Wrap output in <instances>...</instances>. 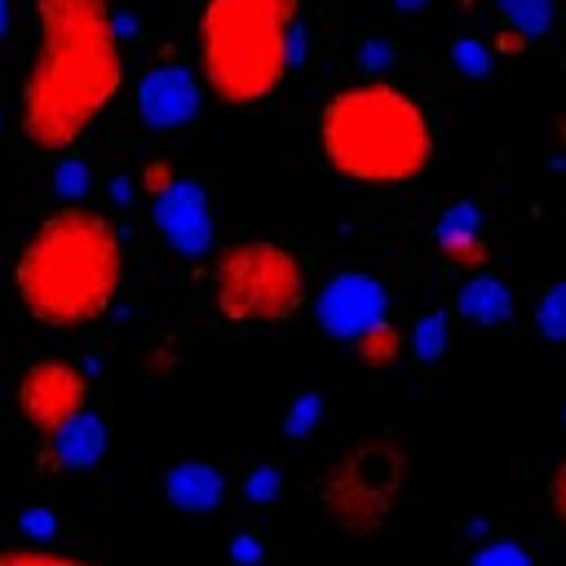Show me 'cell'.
<instances>
[{
	"label": "cell",
	"mask_w": 566,
	"mask_h": 566,
	"mask_svg": "<svg viewBox=\"0 0 566 566\" xmlns=\"http://www.w3.org/2000/svg\"><path fill=\"white\" fill-rule=\"evenodd\" d=\"M35 53L22 80V137L44 150H71L124 84L119 22L111 0H31Z\"/></svg>",
	"instance_id": "cell-1"
},
{
	"label": "cell",
	"mask_w": 566,
	"mask_h": 566,
	"mask_svg": "<svg viewBox=\"0 0 566 566\" xmlns=\"http://www.w3.org/2000/svg\"><path fill=\"white\" fill-rule=\"evenodd\" d=\"M124 283L119 226L84 203L49 212L13 261V292L27 318L53 332L97 323Z\"/></svg>",
	"instance_id": "cell-2"
},
{
	"label": "cell",
	"mask_w": 566,
	"mask_h": 566,
	"mask_svg": "<svg viewBox=\"0 0 566 566\" xmlns=\"http://www.w3.org/2000/svg\"><path fill=\"white\" fill-rule=\"evenodd\" d=\"M323 159L358 186H402L433 164L429 111L389 80L336 88L318 111Z\"/></svg>",
	"instance_id": "cell-3"
},
{
	"label": "cell",
	"mask_w": 566,
	"mask_h": 566,
	"mask_svg": "<svg viewBox=\"0 0 566 566\" xmlns=\"http://www.w3.org/2000/svg\"><path fill=\"white\" fill-rule=\"evenodd\" d=\"M296 0H203L199 71L217 102H265L296 57Z\"/></svg>",
	"instance_id": "cell-4"
},
{
	"label": "cell",
	"mask_w": 566,
	"mask_h": 566,
	"mask_svg": "<svg viewBox=\"0 0 566 566\" xmlns=\"http://www.w3.org/2000/svg\"><path fill=\"white\" fill-rule=\"evenodd\" d=\"M212 305L234 327L287 323L305 305V265L274 239H239L212 261Z\"/></svg>",
	"instance_id": "cell-5"
},
{
	"label": "cell",
	"mask_w": 566,
	"mask_h": 566,
	"mask_svg": "<svg viewBox=\"0 0 566 566\" xmlns=\"http://www.w3.org/2000/svg\"><path fill=\"white\" fill-rule=\"evenodd\" d=\"M407 482V460L389 442H358L349 447L318 482V504L336 526L349 535H376L402 495Z\"/></svg>",
	"instance_id": "cell-6"
},
{
	"label": "cell",
	"mask_w": 566,
	"mask_h": 566,
	"mask_svg": "<svg viewBox=\"0 0 566 566\" xmlns=\"http://www.w3.org/2000/svg\"><path fill=\"white\" fill-rule=\"evenodd\" d=\"M13 402L40 438H53L66 420L88 411V376L66 358H40L22 367L13 385Z\"/></svg>",
	"instance_id": "cell-7"
},
{
	"label": "cell",
	"mask_w": 566,
	"mask_h": 566,
	"mask_svg": "<svg viewBox=\"0 0 566 566\" xmlns=\"http://www.w3.org/2000/svg\"><path fill=\"white\" fill-rule=\"evenodd\" d=\"M318 327L336 340H358L367 327L385 323L389 314V296L380 287V279L371 274H358V270H345L336 274L323 292H318Z\"/></svg>",
	"instance_id": "cell-8"
},
{
	"label": "cell",
	"mask_w": 566,
	"mask_h": 566,
	"mask_svg": "<svg viewBox=\"0 0 566 566\" xmlns=\"http://www.w3.org/2000/svg\"><path fill=\"white\" fill-rule=\"evenodd\" d=\"M199 102H203V88H199L195 71L181 66V62H159L137 84V115L150 128H181V124H190L199 115Z\"/></svg>",
	"instance_id": "cell-9"
},
{
	"label": "cell",
	"mask_w": 566,
	"mask_h": 566,
	"mask_svg": "<svg viewBox=\"0 0 566 566\" xmlns=\"http://www.w3.org/2000/svg\"><path fill=\"white\" fill-rule=\"evenodd\" d=\"M155 226H159V234H164L181 256H203V252L212 248V212H208L203 186L177 177V181L155 199Z\"/></svg>",
	"instance_id": "cell-10"
},
{
	"label": "cell",
	"mask_w": 566,
	"mask_h": 566,
	"mask_svg": "<svg viewBox=\"0 0 566 566\" xmlns=\"http://www.w3.org/2000/svg\"><path fill=\"white\" fill-rule=\"evenodd\" d=\"M102 451H106V424L97 411H80L53 438H44V460H53V469H93Z\"/></svg>",
	"instance_id": "cell-11"
},
{
	"label": "cell",
	"mask_w": 566,
	"mask_h": 566,
	"mask_svg": "<svg viewBox=\"0 0 566 566\" xmlns=\"http://www.w3.org/2000/svg\"><path fill=\"white\" fill-rule=\"evenodd\" d=\"M164 491H168V500H172L177 509L208 513V509L221 504V495H226V478H221L208 460H181V464L168 469Z\"/></svg>",
	"instance_id": "cell-12"
},
{
	"label": "cell",
	"mask_w": 566,
	"mask_h": 566,
	"mask_svg": "<svg viewBox=\"0 0 566 566\" xmlns=\"http://www.w3.org/2000/svg\"><path fill=\"white\" fill-rule=\"evenodd\" d=\"M455 314L469 318V323H482V327H500L513 318V292L495 279V274H469L455 292Z\"/></svg>",
	"instance_id": "cell-13"
},
{
	"label": "cell",
	"mask_w": 566,
	"mask_h": 566,
	"mask_svg": "<svg viewBox=\"0 0 566 566\" xmlns=\"http://www.w3.org/2000/svg\"><path fill=\"white\" fill-rule=\"evenodd\" d=\"M354 354H358V363L363 367H371V371H385V367H394L398 358H402V332H398V323H376V327H367L358 340H354Z\"/></svg>",
	"instance_id": "cell-14"
},
{
	"label": "cell",
	"mask_w": 566,
	"mask_h": 566,
	"mask_svg": "<svg viewBox=\"0 0 566 566\" xmlns=\"http://www.w3.org/2000/svg\"><path fill=\"white\" fill-rule=\"evenodd\" d=\"M500 22L526 31V35H544L553 22V0H495Z\"/></svg>",
	"instance_id": "cell-15"
},
{
	"label": "cell",
	"mask_w": 566,
	"mask_h": 566,
	"mask_svg": "<svg viewBox=\"0 0 566 566\" xmlns=\"http://www.w3.org/2000/svg\"><path fill=\"white\" fill-rule=\"evenodd\" d=\"M535 332L548 336V340H557V345H566V279L553 283L539 296V305H535Z\"/></svg>",
	"instance_id": "cell-16"
},
{
	"label": "cell",
	"mask_w": 566,
	"mask_h": 566,
	"mask_svg": "<svg viewBox=\"0 0 566 566\" xmlns=\"http://www.w3.org/2000/svg\"><path fill=\"white\" fill-rule=\"evenodd\" d=\"M0 566H102V562L62 548H0Z\"/></svg>",
	"instance_id": "cell-17"
},
{
	"label": "cell",
	"mask_w": 566,
	"mask_h": 566,
	"mask_svg": "<svg viewBox=\"0 0 566 566\" xmlns=\"http://www.w3.org/2000/svg\"><path fill=\"white\" fill-rule=\"evenodd\" d=\"M438 248H442V256H447L451 265H460V270H469V274H482V270L491 265V248H486V239H482V234L442 239Z\"/></svg>",
	"instance_id": "cell-18"
},
{
	"label": "cell",
	"mask_w": 566,
	"mask_h": 566,
	"mask_svg": "<svg viewBox=\"0 0 566 566\" xmlns=\"http://www.w3.org/2000/svg\"><path fill=\"white\" fill-rule=\"evenodd\" d=\"M411 345H416V354H420L424 363H433V358L442 354V345H447V318H442V314H424V318L416 323V332H411Z\"/></svg>",
	"instance_id": "cell-19"
},
{
	"label": "cell",
	"mask_w": 566,
	"mask_h": 566,
	"mask_svg": "<svg viewBox=\"0 0 566 566\" xmlns=\"http://www.w3.org/2000/svg\"><path fill=\"white\" fill-rule=\"evenodd\" d=\"M478 221H482V212L473 208V203H455L442 221H438V243L442 239H464V234H478Z\"/></svg>",
	"instance_id": "cell-20"
},
{
	"label": "cell",
	"mask_w": 566,
	"mask_h": 566,
	"mask_svg": "<svg viewBox=\"0 0 566 566\" xmlns=\"http://www.w3.org/2000/svg\"><path fill=\"white\" fill-rule=\"evenodd\" d=\"M279 486H283L279 469H274V464H261V469H252V473H248V482H243V495H248L252 504H270V500L279 495Z\"/></svg>",
	"instance_id": "cell-21"
},
{
	"label": "cell",
	"mask_w": 566,
	"mask_h": 566,
	"mask_svg": "<svg viewBox=\"0 0 566 566\" xmlns=\"http://www.w3.org/2000/svg\"><path fill=\"white\" fill-rule=\"evenodd\" d=\"M473 566H531V557H526V548H522V544H509V539H500V544H486V548H478Z\"/></svg>",
	"instance_id": "cell-22"
},
{
	"label": "cell",
	"mask_w": 566,
	"mask_h": 566,
	"mask_svg": "<svg viewBox=\"0 0 566 566\" xmlns=\"http://www.w3.org/2000/svg\"><path fill=\"white\" fill-rule=\"evenodd\" d=\"M318 411H323V398H318V394H301V398L292 402V411H287V433H292V438H296V433H310Z\"/></svg>",
	"instance_id": "cell-23"
},
{
	"label": "cell",
	"mask_w": 566,
	"mask_h": 566,
	"mask_svg": "<svg viewBox=\"0 0 566 566\" xmlns=\"http://www.w3.org/2000/svg\"><path fill=\"white\" fill-rule=\"evenodd\" d=\"M455 62L464 75H486V49L478 40H460L455 44Z\"/></svg>",
	"instance_id": "cell-24"
},
{
	"label": "cell",
	"mask_w": 566,
	"mask_h": 566,
	"mask_svg": "<svg viewBox=\"0 0 566 566\" xmlns=\"http://www.w3.org/2000/svg\"><path fill=\"white\" fill-rule=\"evenodd\" d=\"M57 190H62V195H84V190H88V168L75 164V159H66V164L57 168Z\"/></svg>",
	"instance_id": "cell-25"
},
{
	"label": "cell",
	"mask_w": 566,
	"mask_h": 566,
	"mask_svg": "<svg viewBox=\"0 0 566 566\" xmlns=\"http://www.w3.org/2000/svg\"><path fill=\"white\" fill-rule=\"evenodd\" d=\"M548 509H553V517L566 526V460L553 469V478H548Z\"/></svg>",
	"instance_id": "cell-26"
},
{
	"label": "cell",
	"mask_w": 566,
	"mask_h": 566,
	"mask_svg": "<svg viewBox=\"0 0 566 566\" xmlns=\"http://www.w3.org/2000/svg\"><path fill=\"white\" fill-rule=\"evenodd\" d=\"M172 181H177V177H172V168H168V164H146V172H142V190H146L150 199H159Z\"/></svg>",
	"instance_id": "cell-27"
},
{
	"label": "cell",
	"mask_w": 566,
	"mask_h": 566,
	"mask_svg": "<svg viewBox=\"0 0 566 566\" xmlns=\"http://www.w3.org/2000/svg\"><path fill=\"white\" fill-rule=\"evenodd\" d=\"M526 44H531L526 31H517V27H509V22L495 27V53H526Z\"/></svg>",
	"instance_id": "cell-28"
},
{
	"label": "cell",
	"mask_w": 566,
	"mask_h": 566,
	"mask_svg": "<svg viewBox=\"0 0 566 566\" xmlns=\"http://www.w3.org/2000/svg\"><path fill=\"white\" fill-rule=\"evenodd\" d=\"M234 557H239V562H256V557H261V548L243 535V539H234Z\"/></svg>",
	"instance_id": "cell-29"
},
{
	"label": "cell",
	"mask_w": 566,
	"mask_h": 566,
	"mask_svg": "<svg viewBox=\"0 0 566 566\" xmlns=\"http://www.w3.org/2000/svg\"><path fill=\"white\" fill-rule=\"evenodd\" d=\"M394 4H398V9H420L424 0H394Z\"/></svg>",
	"instance_id": "cell-30"
},
{
	"label": "cell",
	"mask_w": 566,
	"mask_h": 566,
	"mask_svg": "<svg viewBox=\"0 0 566 566\" xmlns=\"http://www.w3.org/2000/svg\"><path fill=\"white\" fill-rule=\"evenodd\" d=\"M562 128H566V124H562Z\"/></svg>",
	"instance_id": "cell-31"
}]
</instances>
